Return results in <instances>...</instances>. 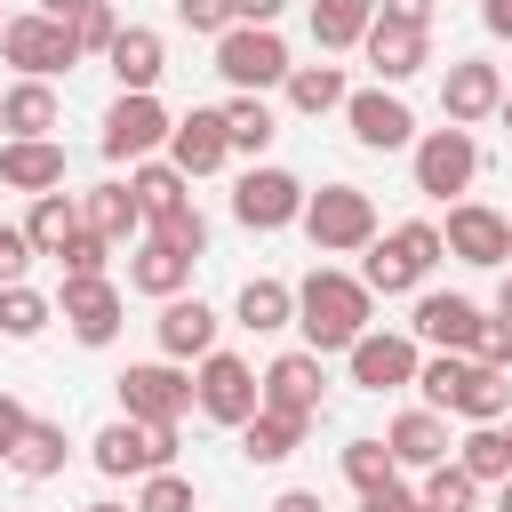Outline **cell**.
Returning a JSON list of instances; mask_svg holds the SVG:
<instances>
[{
	"mask_svg": "<svg viewBox=\"0 0 512 512\" xmlns=\"http://www.w3.org/2000/svg\"><path fill=\"white\" fill-rule=\"evenodd\" d=\"M368 304H376V288L368 280H352V272H312L304 288H296V328H304V344L312 352H352L360 336H368Z\"/></svg>",
	"mask_w": 512,
	"mask_h": 512,
	"instance_id": "obj_1",
	"label": "cell"
},
{
	"mask_svg": "<svg viewBox=\"0 0 512 512\" xmlns=\"http://www.w3.org/2000/svg\"><path fill=\"white\" fill-rule=\"evenodd\" d=\"M448 256V240H440V224H392V232H376L368 240V288L376 296H408V288H424L432 280V264Z\"/></svg>",
	"mask_w": 512,
	"mask_h": 512,
	"instance_id": "obj_2",
	"label": "cell"
},
{
	"mask_svg": "<svg viewBox=\"0 0 512 512\" xmlns=\"http://www.w3.org/2000/svg\"><path fill=\"white\" fill-rule=\"evenodd\" d=\"M216 72H224L240 96H264V88H280L296 64H288V40H280L272 24H232V32H216Z\"/></svg>",
	"mask_w": 512,
	"mask_h": 512,
	"instance_id": "obj_3",
	"label": "cell"
},
{
	"mask_svg": "<svg viewBox=\"0 0 512 512\" xmlns=\"http://www.w3.org/2000/svg\"><path fill=\"white\" fill-rule=\"evenodd\" d=\"M304 232H312L320 256H352V248L376 240V200L360 184H328V192L304 200Z\"/></svg>",
	"mask_w": 512,
	"mask_h": 512,
	"instance_id": "obj_4",
	"label": "cell"
},
{
	"mask_svg": "<svg viewBox=\"0 0 512 512\" xmlns=\"http://www.w3.org/2000/svg\"><path fill=\"white\" fill-rule=\"evenodd\" d=\"M88 456H96V472H104V480H144V472H160V464L176 456V424H136V416H112V424L88 440Z\"/></svg>",
	"mask_w": 512,
	"mask_h": 512,
	"instance_id": "obj_5",
	"label": "cell"
},
{
	"mask_svg": "<svg viewBox=\"0 0 512 512\" xmlns=\"http://www.w3.org/2000/svg\"><path fill=\"white\" fill-rule=\"evenodd\" d=\"M0 56H8L24 80H48V72H72V64H80V40H72V24H64V16L32 8V16H8Z\"/></svg>",
	"mask_w": 512,
	"mask_h": 512,
	"instance_id": "obj_6",
	"label": "cell"
},
{
	"mask_svg": "<svg viewBox=\"0 0 512 512\" xmlns=\"http://www.w3.org/2000/svg\"><path fill=\"white\" fill-rule=\"evenodd\" d=\"M168 128H176V120L160 112L152 88H120L112 112H104V160H128V168H136V160H152V152L168 144Z\"/></svg>",
	"mask_w": 512,
	"mask_h": 512,
	"instance_id": "obj_7",
	"label": "cell"
},
{
	"mask_svg": "<svg viewBox=\"0 0 512 512\" xmlns=\"http://www.w3.org/2000/svg\"><path fill=\"white\" fill-rule=\"evenodd\" d=\"M192 392H200V416H216V424H232V432L264 408V376H256L240 352H208L200 376H192Z\"/></svg>",
	"mask_w": 512,
	"mask_h": 512,
	"instance_id": "obj_8",
	"label": "cell"
},
{
	"mask_svg": "<svg viewBox=\"0 0 512 512\" xmlns=\"http://www.w3.org/2000/svg\"><path fill=\"white\" fill-rule=\"evenodd\" d=\"M192 400L200 392H192L184 360H144V368L120 376V416H136V424H184Z\"/></svg>",
	"mask_w": 512,
	"mask_h": 512,
	"instance_id": "obj_9",
	"label": "cell"
},
{
	"mask_svg": "<svg viewBox=\"0 0 512 512\" xmlns=\"http://www.w3.org/2000/svg\"><path fill=\"white\" fill-rule=\"evenodd\" d=\"M480 176V144H472V128H432V136H416V192L424 200H448V192H464Z\"/></svg>",
	"mask_w": 512,
	"mask_h": 512,
	"instance_id": "obj_10",
	"label": "cell"
},
{
	"mask_svg": "<svg viewBox=\"0 0 512 512\" xmlns=\"http://www.w3.org/2000/svg\"><path fill=\"white\" fill-rule=\"evenodd\" d=\"M304 184L288 176V168H248L240 184H232V216L248 224V232H280V224H304Z\"/></svg>",
	"mask_w": 512,
	"mask_h": 512,
	"instance_id": "obj_11",
	"label": "cell"
},
{
	"mask_svg": "<svg viewBox=\"0 0 512 512\" xmlns=\"http://www.w3.org/2000/svg\"><path fill=\"white\" fill-rule=\"evenodd\" d=\"M440 240H448L456 264H480V272H496V264L512 256V224H504L496 208H480V200H456L448 224H440Z\"/></svg>",
	"mask_w": 512,
	"mask_h": 512,
	"instance_id": "obj_12",
	"label": "cell"
},
{
	"mask_svg": "<svg viewBox=\"0 0 512 512\" xmlns=\"http://www.w3.org/2000/svg\"><path fill=\"white\" fill-rule=\"evenodd\" d=\"M344 360H352V384H360V392H400V384H416V368H424V360H416V336H400V328H368Z\"/></svg>",
	"mask_w": 512,
	"mask_h": 512,
	"instance_id": "obj_13",
	"label": "cell"
},
{
	"mask_svg": "<svg viewBox=\"0 0 512 512\" xmlns=\"http://www.w3.org/2000/svg\"><path fill=\"white\" fill-rule=\"evenodd\" d=\"M480 304L472 296H448V288H424L416 296V312H408V336L416 344H440V352H472V336H480Z\"/></svg>",
	"mask_w": 512,
	"mask_h": 512,
	"instance_id": "obj_14",
	"label": "cell"
},
{
	"mask_svg": "<svg viewBox=\"0 0 512 512\" xmlns=\"http://www.w3.org/2000/svg\"><path fill=\"white\" fill-rule=\"evenodd\" d=\"M56 320L96 352V344H112L120 336V288L96 272V280H64V296H56Z\"/></svg>",
	"mask_w": 512,
	"mask_h": 512,
	"instance_id": "obj_15",
	"label": "cell"
},
{
	"mask_svg": "<svg viewBox=\"0 0 512 512\" xmlns=\"http://www.w3.org/2000/svg\"><path fill=\"white\" fill-rule=\"evenodd\" d=\"M344 120H352V136H360L368 152H400V144H416V112H408L392 88H360V96H344Z\"/></svg>",
	"mask_w": 512,
	"mask_h": 512,
	"instance_id": "obj_16",
	"label": "cell"
},
{
	"mask_svg": "<svg viewBox=\"0 0 512 512\" xmlns=\"http://www.w3.org/2000/svg\"><path fill=\"white\" fill-rule=\"evenodd\" d=\"M360 48H368L376 80H408V72H424V64H432V32H424V24H408V16H376Z\"/></svg>",
	"mask_w": 512,
	"mask_h": 512,
	"instance_id": "obj_17",
	"label": "cell"
},
{
	"mask_svg": "<svg viewBox=\"0 0 512 512\" xmlns=\"http://www.w3.org/2000/svg\"><path fill=\"white\" fill-rule=\"evenodd\" d=\"M496 104H504V80H496V64H488V56L448 64V80H440V112H448L456 128H480Z\"/></svg>",
	"mask_w": 512,
	"mask_h": 512,
	"instance_id": "obj_18",
	"label": "cell"
},
{
	"mask_svg": "<svg viewBox=\"0 0 512 512\" xmlns=\"http://www.w3.org/2000/svg\"><path fill=\"white\" fill-rule=\"evenodd\" d=\"M168 160H176L184 176H216V168L232 160V136H224V112H184V120L168 128Z\"/></svg>",
	"mask_w": 512,
	"mask_h": 512,
	"instance_id": "obj_19",
	"label": "cell"
},
{
	"mask_svg": "<svg viewBox=\"0 0 512 512\" xmlns=\"http://www.w3.org/2000/svg\"><path fill=\"white\" fill-rule=\"evenodd\" d=\"M152 328H160V352H168V360H208V352H216V312H208L200 296H168Z\"/></svg>",
	"mask_w": 512,
	"mask_h": 512,
	"instance_id": "obj_20",
	"label": "cell"
},
{
	"mask_svg": "<svg viewBox=\"0 0 512 512\" xmlns=\"http://www.w3.org/2000/svg\"><path fill=\"white\" fill-rule=\"evenodd\" d=\"M0 184H8V192H56V184H64V144H48V136H8V144H0Z\"/></svg>",
	"mask_w": 512,
	"mask_h": 512,
	"instance_id": "obj_21",
	"label": "cell"
},
{
	"mask_svg": "<svg viewBox=\"0 0 512 512\" xmlns=\"http://www.w3.org/2000/svg\"><path fill=\"white\" fill-rule=\"evenodd\" d=\"M320 352L304 344V352H280L272 368H264V408H296V416H312L320 408Z\"/></svg>",
	"mask_w": 512,
	"mask_h": 512,
	"instance_id": "obj_22",
	"label": "cell"
},
{
	"mask_svg": "<svg viewBox=\"0 0 512 512\" xmlns=\"http://www.w3.org/2000/svg\"><path fill=\"white\" fill-rule=\"evenodd\" d=\"M104 64H112V80H120V88H160L168 48H160V32H152V24H120V40L104 48Z\"/></svg>",
	"mask_w": 512,
	"mask_h": 512,
	"instance_id": "obj_23",
	"label": "cell"
},
{
	"mask_svg": "<svg viewBox=\"0 0 512 512\" xmlns=\"http://www.w3.org/2000/svg\"><path fill=\"white\" fill-rule=\"evenodd\" d=\"M192 264H200V256H184V248H168V240L152 232V240L128 256V288H144V296H160V304H168V296H184V288H192Z\"/></svg>",
	"mask_w": 512,
	"mask_h": 512,
	"instance_id": "obj_24",
	"label": "cell"
},
{
	"mask_svg": "<svg viewBox=\"0 0 512 512\" xmlns=\"http://www.w3.org/2000/svg\"><path fill=\"white\" fill-rule=\"evenodd\" d=\"M384 448H392L400 464L432 472V464H448V416H440V408H408V416H392Z\"/></svg>",
	"mask_w": 512,
	"mask_h": 512,
	"instance_id": "obj_25",
	"label": "cell"
},
{
	"mask_svg": "<svg viewBox=\"0 0 512 512\" xmlns=\"http://www.w3.org/2000/svg\"><path fill=\"white\" fill-rule=\"evenodd\" d=\"M24 232H32V248H40V256H64V248L88 232V216H80V200L56 184V192H32V216H24Z\"/></svg>",
	"mask_w": 512,
	"mask_h": 512,
	"instance_id": "obj_26",
	"label": "cell"
},
{
	"mask_svg": "<svg viewBox=\"0 0 512 512\" xmlns=\"http://www.w3.org/2000/svg\"><path fill=\"white\" fill-rule=\"evenodd\" d=\"M304 424H312V416H296V408H256V416L240 424V456H248V464H288L296 440H304Z\"/></svg>",
	"mask_w": 512,
	"mask_h": 512,
	"instance_id": "obj_27",
	"label": "cell"
},
{
	"mask_svg": "<svg viewBox=\"0 0 512 512\" xmlns=\"http://www.w3.org/2000/svg\"><path fill=\"white\" fill-rule=\"evenodd\" d=\"M80 216H88V232H104L112 248L120 240H136L152 216H144V200L128 192V184H96V192H80Z\"/></svg>",
	"mask_w": 512,
	"mask_h": 512,
	"instance_id": "obj_28",
	"label": "cell"
},
{
	"mask_svg": "<svg viewBox=\"0 0 512 512\" xmlns=\"http://www.w3.org/2000/svg\"><path fill=\"white\" fill-rule=\"evenodd\" d=\"M504 408H512V376L488 368V360H472V376L456 384V408H448V416H464V424H504Z\"/></svg>",
	"mask_w": 512,
	"mask_h": 512,
	"instance_id": "obj_29",
	"label": "cell"
},
{
	"mask_svg": "<svg viewBox=\"0 0 512 512\" xmlns=\"http://www.w3.org/2000/svg\"><path fill=\"white\" fill-rule=\"evenodd\" d=\"M456 464L480 480V488H496V480H512V432L504 424H472L464 440H456Z\"/></svg>",
	"mask_w": 512,
	"mask_h": 512,
	"instance_id": "obj_30",
	"label": "cell"
},
{
	"mask_svg": "<svg viewBox=\"0 0 512 512\" xmlns=\"http://www.w3.org/2000/svg\"><path fill=\"white\" fill-rule=\"evenodd\" d=\"M376 24V0H312V40L336 56V48H360Z\"/></svg>",
	"mask_w": 512,
	"mask_h": 512,
	"instance_id": "obj_31",
	"label": "cell"
},
{
	"mask_svg": "<svg viewBox=\"0 0 512 512\" xmlns=\"http://www.w3.org/2000/svg\"><path fill=\"white\" fill-rule=\"evenodd\" d=\"M0 128H8V136H48V128H56V88H48V80H16V88L0 96Z\"/></svg>",
	"mask_w": 512,
	"mask_h": 512,
	"instance_id": "obj_32",
	"label": "cell"
},
{
	"mask_svg": "<svg viewBox=\"0 0 512 512\" xmlns=\"http://www.w3.org/2000/svg\"><path fill=\"white\" fill-rule=\"evenodd\" d=\"M128 192L144 200V216H168V208L192 200V176H184L176 160H136V168H128Z\"/></svg>",
	"mask_w": 512,
	"mask_h": 512,
	"instance_id": "obj_33",
	"label": "cell"
},
{
	"mask_svg": "<svg viewBox=\"0 0 512 512\" xmlns=\"http://www.w3.org/2000/svg\"><path fill=\"white\" fill-rule=\"evenodd\" d=\"M232 312H240V328H256V336H272V328H296V288H288V280H248Z\"/></svg>",
	"mask_w": 512,
	"mask_h": 512,
	"instance_id": "obj_34",
	"label": "cell"
},
{
	"mask_svg": "<svg viewBox=\"0 0 512 512\" xmlns=\"http://www.w3.org/2000/svg\"><path fill=\"white\" fill-rule=\"evenodd\" d=\"M64 456H72V440H64V424H48V416H32L8 464H16L24 480H56V472H64Z\"/></svg>",
	"mask_w": 512,
	"mask_h": 512,
	"instance_id": "obj_35",
	"label": "cell"
},
{
	"mask_svg": "<svg viewBox=\"0 0 512 512\" xmlns=\"http://www.w3.org/2000/svg\"><path fill=\"white\" fill-rule=\"evenodd\" d=\"M344 96H352V88H344L336 64H296V72H288V104L312 112V120H320V112H344Z\"/></svg>",
	"mask_w": 512,
	"mask_h": 512,
	"instance_id": "obj_36",
	"label": "cell"
},
{
	"mask_svg": "<svg viewBox=\"0 0 512 512\" xmlns=\"http://www.w3.org/2000/svg\"><path fill=\"white\" fill-rule=\"evenodd\" d=\"M224 136H232V152H264V144L280 136V120H272L264 96H232V104H224Z\"/></svg>",
	"mask_w": 512,
	"mask_h": 512,
	"instance_id": "obj_37",
	"label": "cell"
},
{
	"mask_svg": "<svg viewBox=\"0 0 512 512\" xmlns=\"http://www.w3.org/2000/svg\"><path fill=\"white\" fill-rule=\"evenodd\" d=\"M344 480H352L360 496H376V488L400 480V456H392L384 440H344Z\"/></svg>",
	"mask_w": 512,
	"mask_h": 512,
	"instance_id": "obj_38",
	"label": "cell"
},
{
	"mask_svg": "<svg viewBox=\"0 0 512 512\" xmlns=\"http://www.w3.org/2000/svg\"><path fill=\"white\" fill-rule=\"evenodd\" d=\"M48 320H56V304H48L40 288H24V280H16V288H0V336L32 344V336H40Z\"/></svg>",
	"mask_w": 512,
	"mask_h": 512,
	"instance_id": "obj_39",
	"label": "cell"
},
{
	"mask_svg": "<svg viewBox=\"0 0 512 512\" xmlns=\"http://www.w3.org/2000/svg\"><path fill=\"white\" fill-rule=\"evenodd\" d=\"M416 496H424V512H472V504H480V480L448 456V464H432V472H424V488H416Z\"/></svg>",
	"mask_w": 512,
	"mask_h": 512,
	"instance_id": "obj_40",
	"label": "cell"
},
{
	"mask_svg": "<svg viewBox=\"0 0 512 512\" xmlns=\"http://www.w3.org/2000/svg\"><path fill=\"white\" fill-rule=\"evenodd\" d=\"M464 376H472V352H432V360L416 368V384H424V408H440V416H448Z\"/></svg>",
	"mask_w": 512,
	"mask_h": 512,
	"instance_id": "obj_41",
	"label": "cell"
},
{
	"mask_svg": "<svg viewBox=\"0 0 512 512\" xmlns=\"http://www.w3.org/2000/svg\"><path fill=\"white\" fill-rule=\"evenodd\" d=\"M136 512H192V480H184L176 464L144 472V488H136Z\"/></svg>",
	"mask_w": 512,
	"mask_h": 512,
	"instance_id": "obj_42",
	"label": "cell"
},
{
	"mask_svg": "<svg viewBox=\"0 0 512 512\" xmlns=\"http://www.w3.org/2000/svg\"><path fill=\"white\" fill-rule=\"evenodd\" d=\"M152 232L168 240V248H184V256H208V216L184 200V208H168V216H152Z\"/></svg>",
	"mask_w": 512,
	"mask_h": 512,
	"instance_id": "obj_43",
	"label": "cell"
},
{
	"mask_svg": "<svg viewBox=\"0 0 512 512\" xmlns=\"http://www.w3.org/2000/svg\"><path fill=\"white\" fill-rule=\"evenodd\" d=\"M72 40H80V56H104V48L120 40V16H112L104 0H88V8L72 16Z\"/></svg>",
	"mask_w": 512,
	"mask_h": 512,
	"instance_id": "obj_44",
	"label": "cell"
},
{
	"mask_svg": "<svg viewBox=\"0 0 512 512\" xmlns=\"http://www.w3.org/2000/svg\"><path fill=\"white\" fill-rule=\"evenodd\" d=\"M104 256H112V240H104V232H80L56 264H64V280H96V272H104Z\"/></svg>",
	"mask_w": 512,
	"mask_h": 512,
	"instance_id": "obj_45",
	"label": "cell"
},
{
	"mask_svg": "<svg viewBox=\"0 0 512 512\" xmlns=\"http://www.w3.org/2000/svg\"><path fill=\"white\" fill-rule=\"evenodd\" d=\"M472 360H488V368H504V376H512V320H504V312H496V320H480Z\"/></svg>",
	"mask_w": 512,
	"mask_h": 512,
	"instance_id": "obj_46",
	"label": "cell"
},
{
	"mask_svg": "<svg viewBox=\"0 0 512 512\" xmlns=\"http://www.w3.org/2000/svg\"><path fill=\"white\" fill-rule=\"evenodd\" d=\"M32 256H40V248H32V232H24V224H0V288H16Z\"/></svg>",
	"mask_w": 512,
	"mask_h": 512,
	"instance_id": "obj_47",
	"label": "cell"
},
{
	"mask_svg": "<svg viewBox=\"0 0 512 512\" xmlns=\"http://www.w3.org/2000/svg\"><path fill=\"white\" fill-rule=\"evenodd\" d=\"M176 16L192 32H232V0H176Z\"/></svg>",
	"mask_w": 512,
	"mask_h": 512,
	"instance_id": "obj_48",
	"label": "cell"
},
{
	"mask_svg": "<svg viewBox=\"0 0 512 512\" xmlns=\"http://www.w3.org/2000/svg\"><path fill=\"white\" fill-rule=\"evenodd\" d=\"M24 424H32V408H24L16 392H0V464L16 456V440H24Z\"/></svg>",
	"mask_w": 512,
	"mask_h": 512,
	"instance_id": "obj_49",
	"label": "cell"
},
{
	"mask_svg": "<svg viewBox=\"0 0 512 512\" xmlns=\"http://www.w3.org/2000/svg\"><path fill=\"white\" fill-rule=\"evenodd\" d=\"M360 512H424V496L392 480V488H376V496H360Z\"/></svg>",
	"mask_w": 512,
	"mask_h": 512,
	"instance_id": "obj_50",
	"label": "cell"
},
{
	"mask_svg": "<svg viewBox=\"0 0 512 512\" xmlns=\"http://www.w3.org/2000/svg\"><path fill=\"white\" fill-rule=\"evenodd\" d=\"M288 0H232V24H280Z\"/></svg>",
	"mask_w": 512,
	"mask_h": 512,
	"instance_id": "obj_51",
	"label": "cell"
},
{
	"mask_svg": "<svg viewBox=\"0 0 512 512\" xmlns=\"http://www.w3.org/2000/svg\"><path fill=\"white\" fill-rule=\"evenodd\" d=\"M376 16H408V24H432V0H376Z\"/></svg>",
	"mask_w": 512,
	"mask_h": 512,
	"instance_id": "obj_52",
	"label": "cell"
},
{
	"mask_svg": "<svg viewBox=\"0 0 512 512\" xmlns=\"http://www.w3.org/2000/svg\"><path fill=\"white\" fill-rule=\"evenodd\" d=\"M480 24H488L496 40H512V0H480Z\"/></svg>",
	"mask_w": 512,
	"mask_h": 512,
	"instance_id": "obj_53",
	"label": "cell"
},
{
	"mask_svg": "<svg viewBox=\"0 0 512 512\" xmlns=\"http://www.w3.org/2000/svg\"><path fill=\"white\" fill-rule=\"evenodd\" d=\"M272 512H328L312 488H288V496H272Z\"/></svg>",
	"mask_w": 512,
	"mask_h": 512,
	"instance_id": "obj_54",
	"label": "cell"
},
{
	"mask_svg": "<svg viewBox=\"0 0 512 512\" xmlns=\"http://www.w3.org/2000/svg\"><path fill=\"white\" fill-rule=\"evenodd\" d=\"M40 8H48V16H64V24H72V16H80V8H88V0H40Z\"/></svg>",
	"mask_w": 512,
	"mask_h": 512,
	"instance_id": "obj_55",
	"label": "cell"
},
{
	"mask_svg": "<svg viewBox=\"0 0 512 512\" xmlns=\"http://www.w3.org/2000/svg\"><path fill=\"white\" fill-rule=\"evenodd\" d=\"M496 312H504V320H512V272H504V288H496Z\"/></svg>",
	"mask_w": 512,
	"mask_h": 512,
	"instance_id": "obj_56",
	"label": "cell"
},
{
	"mask_svg": "<svg viewBox=\"0 0 512 512\" xmlns=\"http://www.w3.org/2000/svg\"><path fill=\"white\" fill-rule=\"evenodd\" d=\"M496 512H512V480H496Z\"/></svg>",
	"mask_w": 512,
	"mask_h": 512,
	"instance_id": "obj_57",
	"label": "cell"
},
{
	"mask_svg": "<svg viewBox=\"0 0 512 512\" xmlns=\"http://www.w3.org/2000/svg\"><path fill=\"white\" fill-rule=\"evenodd\" d=\"M496 120H504V128H512V88H504V104H496Z\"/></svg>",
	"mask_w": 512,
	"mask_h": 512,
	"instance_id": "obj_58",
	"label": "cell"
},
{
	"mask_svg": "<svg viewBox=\"0 0 512 512\" xmlns=\"http://www.w3.org/2000/svg\"><path fill=\"white\" fill-rule=\"evenodd\" d=\"M88 512H136V504H88Z\"/></svg>",
	"mask_w": 512,
	"mask_h": 512,
	"instance_id": "obj_59",
	"label": "cell"
},
{
	"mask_svg": "<svg viewBox=\"0 0 512 512\" xmlns=\"http://www.w3.org/2000/svg\"><path fill=\"white\" fill-rule=\"evenodd\" d=\"M0 32H8V16H0Z\"/></svg>",
	"mask_w": 512,
	"mask_h": 512,
	"instance_id": "obj_60",
	"label": "cell"
},
{
	"mask_svg": "<svg viewBox=\"0 0 512 512\" xmlns=\"http://www.w3.org/2000/svg\"><path fill=\"white\" fill-rule=\"evenodd\" d=\"M0 144H8V128H0Z\"/></svg>",
	"mask_w": 512,
	"mask_h": 512,
	"instance_id": "obj_61",
	"label": "cell"
},
{
	"mask_svg": "<svg viewBox=\"0 0 512 512\" xmlns=\"http://www.w3.org/2000/svg\"><path fill=\"white\" fill-rule=\"evenodd\" d=\"M504 432H512V424H504Z\"/></svg>",
	"mask_w": 512,
	"mask_h": 512,
	"instance_id": "obj_62",
	"label": "cell"
}]
</instances>
